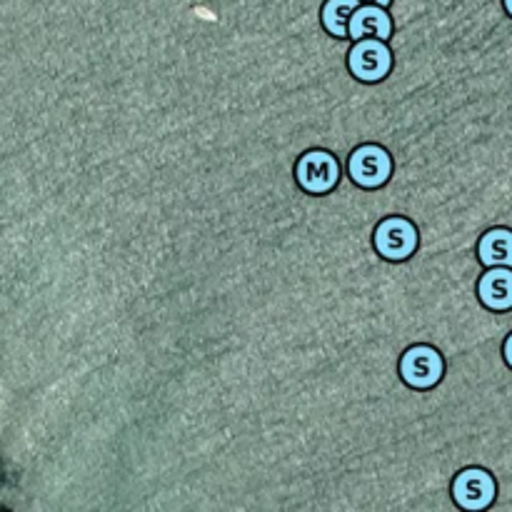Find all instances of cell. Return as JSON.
<instances>
[{
	"label": "cell",
	"mask_w": 512,
	"mask_h": 512,
	"mask_svg": "<svg viewBox=\"0 0 512 512\" xmlns=\"http://www.w3.org/2000/svg\"><path fill=\"white\" fill-rule=\"evenodd\" d=\"M495 478L483 468H468L455 478L453 498L465 510H485L495 503Z\"/></svg>",
	"instance_id": "8992f818"
},
{
	"label": "cell",
	"mask_w": 512,
	"mask_h": 512,
	"mask_svg": "<svg viewBox=\"0 0 512 512\" xmlns=\"http://www.w3.org/2000/svg\"><path fill=\"white\" fill-rule=\"evenodd\" d=\"M503 355H505V363H508L510 368H512V333L508 335V340H505V345H503Z\"/></svg>",
	"instance_id": "8fae6325"
},
{
	"label": "cell",
	"mask_w": 512,
	"mask_h": 512,
	"mask_svg": "<svg viewBox=\"0 0 512 512\" xmlns=\"http://www.w3.org/2000/svg\"><path fill=\"white\" fill-rule=\"evenodd\" d=\"M503 3H505V10L512 15V0H503Z\"/></svg>",
	"instance_id": "4fadbf2b"
},
{
	"label": "cell",
	"mask_w": 512,
	"mask_h": 512,
	"mask_svg": "<svg viewBox=\"0 0 512 512\" xmlns=\"http://www.w3.org/2000/svg\"><path fill=\"white\" fill-rule=\"evenodd\" d=\"M360 8V0H325L320 10L323 28L335 38H350V18Z\"/></svg>",
	"instance_id": "30bf717a"
},
{
	"label": "cell",
	"mask_w": 512,
	"mask_h": 512,
	"mask_svg": "<svg viewBox=\"0 0 512 512\" xmlns=\"http://www.w3.org/2000/svg\"><path fill=\"white\" fill-rule=\"evenodd\" d=\"M478 298L488 310H512V268H488L478 280Z\"/></svg>",
	"instance_id": "ba28073f"
},
{
	"label": "cell",
	"mask_w": 512,
	"mask_h": 512,
	"mask_svg": "<svg viewBox=\"0 0 512 512\" xmlns=\"http://www.w3.org/2000/svg\"><path fill=\"white\" fill-rule=\"evenodd\" d=\"M443 355L430 345H413L400 358V378L405 385L415 390H428L443 378Z\"/></svg>",
	"instance_id": "5b68a950"
},
{
	"label": "cell",
	"mask_w": 512,
	"mask_h": 512,
	"mask_svg": "<svg viewBox=\"0 0 512 512\" xmlns=\"http://www.w3.org/2000/svg\"><path fill=\"white\" fill-rule=\"evenodd\" d=\"M478 258L485 268H512V230H488L478 243Z\"/></svg>",
	"instance_id": "9c48e42d"
},
{
	"label": "cell",
	"mask_w": 512,
	"mask_h": 512,
	"mask_svg": "<svg viewBox=\"0 0 512 512\" xmlns=\"http://www.w3.org/2000/svg\"><path fill=\"white\" fill-rule=\"evenodd\" d=\"M348 173L353 183L360 185V188H383L390 180V175H393V158H390V153L383 145H360L350 155Z\"/></svg>",
	"instance_id": "7a4b0ae2"
},
{
	"label": "cell",
	"mask_w": 512,
	"mask_h": 512,
	"mask_svg": "<svg viewBox=\"0 0 512 512\" xmlns=\"http://www.w3.org/2000/svg\"><path fill=\"white\" fill-rule=\"evenodd\" d=\"M368 3H373V5H383V8H388V5L393 3V0H368Z\"/></svg>",
	"instance_id": "7c38bea8"
},
{
	"label": "cell",
	"mask_w": 512,
	"mask_h": 512,
	"mask_svg": "<svg viewBox=\"0 0 512 512\" xmlns=\"http://www.w3.org/2000/svg\"><path fill=\"white\" fill-rule=\"evenodd\" d=\"M393 35V20L383 5H360L350 18V38L358 43L365 38H378L388 43Z\"/></svg>",
	"instance_id": "52a82bcc"
},
{
	"label": "cell",
	"mask_w": 512,
	"mask_h": 512,
	"mask_svg": "<svg viewBox=\"0 0 512 512\" xmlns=\"http://www.w3.org/2000/svg\"><path fill=\"white\" fill-rule=\"evenodd\" d=\"M350 73L363 83H380L385 75L393 70V50L385 45V40L365 38L350 48L348 53Z\"/></svg>",
	"instance_id": "277c9868"
},
{
	"label": "cell",
	"mask_w": 512,
	"mask_h": 512,
	"mask_svg": "<svg viewBox=\"0 0 512 512\" xmlns=\"http://www.w3.org/2000/svg\"><path fill=\"white\" fill-rule=\"evenodd\" d=\"M373 243L380 258L390 260V263H400V260H408L418 250L420 235L418 228L408 218H385L375 228Z\"/></svg>",
	"instance_id": "3957f363"
},
{
	"label": "cell",
	"mask_w": 512,
	"mask_h": 512,
	"mask_svg": "<svg viewBox=\"0 0 512 512\" xmlns=\"http://www.w3.org/2000/svg\"><path fill=\"white\" fill-rule=\"evenodd\" d=\"M295 178L305 193L325 195L340 183V163L328 150H308L295 165Z\"/></svg>",
	"instance_id": "6da1fadb"
}]
</instances>
